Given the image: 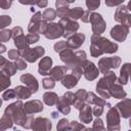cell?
Masks as SVG:
<instances>
[{
    "mask_svg": "<svg viewBox=\"0 0 131 131\" xmlns=\"http://www.w3.org/2000/svg\"><path fill=\"white\" fill-rule=\"evenodd\" d=\"M4 113L9 115L12 118L13 124H16V125L24 127L26 129H30L31 125L34 121V116L27 114L25 112L24 103H23L21 99L16 100V101L10 103L9 105H7Z\"/></svg>",
    "mask_w": 131,
    "mask_h": 131,
    "instance_id": "obj_1",
    "label": "cell"
},
{
    "mask_svg": "<svg viewBox=\"0 0 131 131\" xmlns=\"http://www.w3.org/2000/svg\"><path fill=\"white\" fill-rule=\"evenodd\" d=\"M118 44L110 41L99 34H93L91 36V45L89 49L92 57H98L104 53L113 54L118 50Z\"/></svg>",
    "mask_w": 131,
    "mask_h": 131,
    "instance_id": "obj_2",
    "label": "cell"
},
{
    "mask_svg": "<svg viewBox=\"0 0 131 131\" xmlns=\"http://www.w3.org/2000/svg\"><path fill=\"white\" fill-rule=\"evenodd\" d=\"M60 60L66 64L68 70H72L75 67L82 66V63L87 59L86 52L84 50H77L74 52L71 48H66L59 52Z\"/></svg>",
    "mask_w": 131,
    "mask_h": 131,
    "instance_id": "obj_3",
    "label": "cell"
},
{
    "mask_svg": "<svg viewBox=\"0 0 131 131\" xmlns=\"http://www.w3.org/2000/svg\"><path fill=\"white\" fill-rule=\"evenodd\" d=\"M117 82V76L113 71H107L103 74V77L100 78L96 84V92L103 99L111 98L110 87L113 83Z\"/></svg>",
    "mask_w": 131,
    "mask_h": 131,
    "instance_id": "obj_4",
    "label": "cell"
},
{
    "mask_svg": "<svg viewBox=\"0 0 131 131\" xmlns=\"http://www.w3.org/2000/svg\"><path fill=\"white\" fill-rule=\"evenodd\" d=\"M58 24L61 26V28H62V30H63L62 37L66 38V39L70 38L72 35H74L75 33H77V31H78L79 28H80L79 24H78L76 20H74V19H72V18H70V17H68V16L60 17Z\"/></svg>",
    "mask_w": 131,
    "mask_h": 131,
    "instance_id": "obj_5",
    "label": "cell"
},
{
    "mask_svg": "<svg viewBox=\"0 0 131 131\" xmlns=\"http://www.w3.org/2000/svg\"><path fill=\"white\" fill-rule=\"evenodd\" d=\"M120 114L115 106H110L106 113V129L110 131H119L120 126Z\"/></svg>",
    "mask_w": 131,
    "mask_h": 131,
    "instance_id": "obj_6",
    "label": "cell"
},
{
    "mask_svg": "<svg viewBox=\"0 0 131 131\" xmlns=\"http://www.w3.org/2000/svg\"><path fill=\"white\" fill-rule=\"evenodd\" d=\"M74 93L71 91L66 92L61 97H58L57 102L55 103L57 112L61 113L62 115H68L71 112V105L73 103Z\"/></svg>",
    "mask_w": 131,
    "mask_h": 131,
    "instance_id": "obj_7",
    "label": "cell"
},
{
    "mask_svg": "<svg viewBox=\"0 0 131 131\" xmlns=\"http://www.w3.org/2000/svg\"><path fill=\"white\" fill-rule=\"evenodd\" d=\"M122 59L120 56H111V57H101L98 60V70L99 73L104 74L111 69H117L121 64Z\"/></svg>",
    "mask_w": 131,
    "mask_h": 131,
    "instance_id": "obj_8",
    "label": "cell"
},
{
    "mask_svg": "<svg viewBox=\"0 0 131 131\" xmlns=\"http://www.w3.org/2000/svg\"><path fill=\"white\" fill-rule=\"evenodd\" d=\"M89 21L91 24V29L93 34H99L101 35L106 28V24L101 16V14L97 12H91L89 14Z\"/></svg>",
    "mask_w": 131,
    "mask_h": 131,
    "instance_id": "obj_9",
    "label": "cell"
},
{
    "mask_svg": "<svg viewBox=\"0 0 131 131\" xmlns=\"http://www.w3.org/2000/svg\"><path fill=\"white\" fill-rule=\"evenodd\" d=\"M45 53V49L42 46H36L34 48L28 47L27 49L20 51V56L28 62H35L38 58L42 57Z\"/></svg>",
    "mask_w": 131,
    "mask_h": 131,
    "instance_id": "obj_10",
    "label": "cell"
},
{
    "mask_svg": "<svg viewBox=\"0 0 131 131\" xmlns=\"http://www.w3.org/2000/svg\"><path fill=\"white\" fill-rule=\"evenodd\" d=\"M114 18L116 21L120 23L121 25H125L130 27L131 25V16H130V10L126 5H119V7L116 9Z\"/></svg>",
    "mask_w": 131,
    "mask_h": 131,
    "instance_id": "obj_11",
    "label": "cell"
},
{
    "mask_svg": "<svg viewBox=\"0 0 131 131\" xmlns=\"http://www.w3.org/2000/svg\"><path fill=\"white\" fill-rule=\"evenodd\" d=\"M81 68H82V70H83V75H84L85 79L88 80V81H93V80H95V79L98 77V75H99V70H98V68L95 66L94 62H92V61H90V60H88V59H86V60L82 63Z\"/></svg>",
    "mask_w": 131,
    "mask_h": 131,
    "instance_id": "obj_12",
    "label": "cell"
},
{
    "mask_svg": "<svg viewBox=\"0 0 131 131\" xmlns=\"http://www.w3.org/2000/svg\"><path fill=\"white\" fill-rule=\"evenodd\" d=\"M111 37L118 42H124L129 34V27L125 25H117L111 30Z\"/></svg>",
    "mask_w": 131,
    "mask_h": 131,
    "instance_id": "obj_13",
    "label": "cell"
},
{
    "mask_svg": "<svg viewBox=\"0 0 131 131\" xmlns=\"http://www.w3.org/2000/svg\"><path fill=\"white\" fill-rule=\"evenodd\" d=\"M63 30L58 23H48L47 29L44 33V37L49 40H54L62 37Z\"/></svg>",
    "mask_w": 131,
    "mask_h": 131,
    "instance_id": "obj_14",
    "label": "cell"
},
{
    "mask_svg": "<svg viewBox=\"0 0 131 131\" xmlns=\"http://www.w3.org/2000/svg\"><path fill=\"white\" fill-rule=\"evenodd\" d=\"M52 128V123L49 119L47 118H34V121L31 125V129L36 130V131H48L51 130Z\"/></svg>",
    "mask_w": 131,
    "mask_h": 131,
    "instance_id": "obj_15",
    "label": "cell"
},
{
    "mask_svg": "<svg viewBox=\"0 0 131 131\" xmlns=\"http://www.w3.org/2000/svg\"><path fill=\"white\" fill-rule=\"evenodd\" d=\"M20 82H23L27 87H29V89L32 91V93H36L39 89V83L38 80L30 73L27 74H23L20 76Z\"/></svg>",
    "mask_w": 131,
    "mask_h": 131,
    "instance_id": "obj_16",
    "label": "cell"
},
{
    "mask_svg": "<svg viewBox=\"0 0 131 131\" xmlns=\"http://www.w3.org/2000/svg\"><path fill=\"white\" fill-rule=\"evenodd\" d=\"M115 107L118 110L121 117H123L124 119L130 118V116H131V100H130V98H123V100L118 102Z\"/></svg>",
    "mask_w": 131,
    "mask_h": 131,
    "instance_id": "obj_17",
    "label": "cell"
},
{
    "mask_svg": "<svg viewBox=\"0 0 131 131\" xmlns=\"http://www.w3.org/2000/svg\"><path fill=\"white\" fill-rule=\"evenodd\" d=\"M85 35L83 33H75L74 35H72L70 38H68L67 41V45L68 48L71 49H79L85 42Z\"/></svg>",
    "mask_w": 131,
    "mask_h": 131,
    "instance_id": "obj_18",
    "label": "cell"
},
{
    "mask_svg": "<svg viewBox=\"0 0 131 131\" xmlns=\"http://www.w3.org/2000/svg\"><path fill=\"white\" fill-rule=\"evenodd\" d=\"M44 106L41 100L39 99H33V100H29L27 102L24 103V110L27 114L33 115L36 113H41L43 111Z\"/></svg>",
    "mask_w": 131,
    "mask_h": 131,
    "instance_id": "obj_19",
    "label": "cell"
},
{
    "mask_svg": "<svg viewBox=\"0 0 131 131\" xmlns=\"http://www.w3.org/2000/svg\"><path fill=\"white\" fill-rule=\"evenodd\" d=\"M80 114H79V119L82 122V124H89L92 121V107L90 106V104L88 103H84V105L79 110Z\"/></svg>",
    "mask_w": 131,
    "mask_h": 131,
    "instance_id": "obj_20",
    "label": "cell"
},
{
    "mask_svg": "<svg viewBox=\"0 0 131 131\" xmlns=\"http://www.w3.org/2000/svg\"><path fill=\"white\" fill-rule=\"evenodd\" d=\"M52 58L49 56L42 57L41 60L39 61L38 64V73L42 76H47L49 75V72L52 68Z\"/></svg>",
    "mask_w": 131,
    "mask_h": 131,
    "instance_id": "obj_21",
    "label": "cell"
},
{
    "mask_svg": "<svg viewBox=\"0 0 131 131\" xmlns=\"http://www.w3.org/2000/svg\"><path fill=\"white\" fill-rule=\"evenodd\" d=\"M86 94L87 91L85 89H79L74 93V99L72 105H74L76 110L79 111L84 105V103L86 102Z\"/></svg>",
    "mask_w": 131,
    "mask_h": 131,
    "instance_id": "obj_22",
    "label": "cell"
},
{
    "mask_svg": "<svg viewBox=\"0 0 131 131\" xmlns=\"http://www.w3.org/2000/svg\"><path fill=\"white\" fill-rule=\"evenodd\" d=\"M110 94H111V97H114V98H117V99H123L127 96V93L123 89V86L121 84L117 83V82H115L111 85Z\"/></svg>",
    "mask_w": 131,
    "mask_h": 131,
    "instance_id": "obj_23",
    "label": "cell"
},
{
    "mask_svg": "<svg viewBox=\"0 0 131 131\" xmlns=\"http://www.w3.org/2000/svg\"><path fill=\"white\" fill-rule=\"evenodd\" d=\"M42 20V13L40 11H37L33 14L31 17V20L28 25V31L29 33H38L39 31V25L40 21ZM39 34V33H38Z\"/></svg>",
    "mask_w": 131,
    "mask_h": 131,
    "instance_id": "obj_24",
    "label": "cell"
},
{
    "mask_svg": "<svg viewBox=\"0 0 131 131\" xmlns=\"http://www.w3.org/2000/svg\"><path fill=\"white\" fill-rule=\"evenodd\" d=\"M67 72H68V69L66 66H56L54 68H51L49 72V76L55 81H60L64 77Z\"/></svg>",
    "mask_w": 131,
    "mask_h": 131,
    "instance_id": "obj_25",
    "label": "cell"
},
{
    "mask_svg": "<svg viewBox=\"0 0 131 131\" xmlns=\"http://www.w3.org/2000/svg\"><path fill=\"white\" fill-rule=\"evenodd\" d=\"M130 63L126 62L122 66L121 70H120V76L117 79V83L121 84V85H126L128 83L129 80V74H130Z\"/></svg>",
    "mask_w": 131,
    "mask_h": 131,
    "instance_id": "obj_26",
    "label": "cell"
},
{
    "mask_svg": "<svg viewBox=\"0 0 131 131\" xmlns=\"http://www.w3.org/2000/svg\"><path fill=\"white\" fill-rule=\"evenodd\" d=\"M55 7H56V16L63 17L67 16L70 7H69V3L66 0H55Z\"/></svg>",
    "mask_w": 131,
    "mask_h": 131,
    "instance_id": "obj_27",
    "label": "cell"
},
{
    "mask_svg": "<svg viewBox=\"0 0 131 131\" xmlns=\"http://www.w3.org/2000/svg\"><path fill=\"white\" fill-rule=\"evenodd\" d=\"M86 103L88 104H94V105H102L104 106L106 104V101L102 97H98L94 92H87L86 94Z\"/></svg>",
    "mask_w": 131,
    "mask_h": 131,
    "instance_id": "obj_28",
    "label": "cell"
},
{
    "mask_svg": "<svg viewBox=\"0 0 131 131\" xmlns=\"http://www.w3.org/2000/svg\"><path fill=\"white\" fill-rule=\"evenodd\" d=\"M14 90H15V97L18 98V99H28L33 94L32 91L27 86L18 85L14 88Z\"/></svg>",
    "mask_w": 131,
    "mask_h": 131,
    "instance_id": "obj_29",
    "label": "cell"
},
{
    "mask_svg": "<svg viewBox=\"0 0 131 131\" xmlns=\"http://www.w3.org/2000/svg\"><path fill=\"white\" fill-rule=\"evenodd\" d=\"M60 81H61L62 86H64L67 89H72L78 84L79 80L73 74H68V75H64V77Z\"/></svg>",
    "mask_w": 131,
    "mask_h": 131,
    "instance_id": "obj_30",
    "label": "cell"
},
{
    "mask_svg": "<svg viewBox=\"0 0 131 131\" xmlns=\"http://www.w3.org/2000/svg\"><path fill=\"white\" fill-rule=\"evenodd\" d=\"M13 40H14V45L16 46V49H18L19 51H23L29 47V43H28L27 38L24 34L15 37Z\"/></svg>",
    "mask_w": 131,
    "mask_h": 131,
    "instance_id": "obj_31",
    "label": "cell"
},
{
    "mask_svg": "<svg viewBox=\"0 0 131 131\" xmlns=\"http://www.w3.org/2000/svg\"><path fill=\"white\" fill-rule=\"evenodd\" d=\"M57 99H58V96L55 92H52V91H47L43 94V101L51 106V105H55V103L57 102Z\"/></svg>",
    "mask_w": 131,
    "mask_h": 131,
    "instance_id": "obj_32",
    "label": "cell"
},
{
    "mask_svg": "<svg viewBox=\"0 0 131 131\" xmlns=\"http://www.w3.org/2000/svg\"><path fill=\"white\" fill-rule=\"evenodd\" d=\"M13 125V121H12V118L7 115V114H3V116L1 117L0 119V131H3V130H6V129H9L11 128Z\"/></svg>",
    "mask_w": 131,
    "mask_h": 131,
    "instance_id": "obj_33",
    "label": "cell"
},
{
    "mask_svg": "<svg viewBox=\"0 0 131 131\" xmlns=\"http://www.w3.org/2000/svg\"><path fill=\"white\" fill-rule=\"evenodd\" d=\"M1 71L4 73V74H6L7 76H9V77H11V76H13L15 73H16V68H15V66H14V62H11V61H6L2 67H1Z\"/></svg>",
    "mask_w": 131,
    "mask_h": 131,
    "instance_id": "obj_34",
    "label": "cell"
},
{
    "mask_svg": "<svg viewBox=\"0 0 131 131\" xmlns=\"http://www.w3.org/2000/svg\"><path fill=\"white\" fill-rule=\"evenodd\" d=\"M83 13H84V10H83L82 7H74V8H72V9L69 10L67 16L70 17V18H72V19H74V20H77V19L81 18V16L83 15Z\"/></svg>",
    "mask_w": 131,
    "mask_h": 131,
    "instance_id": "obj_35",
    "label": "cell"
},
{
    "mask_svg": "<svg viewBox=\"0 0 131 131\" xmlns=\"http://www.w3.org/2000/svg\"><path fill=\"white\" fill-rule=\"evenodd\" d=\"M10 84H11L10 77L1 71L0 72V92L3 90H6L10 86Z\"/></svg>",
    "mask_w": 131,
    "mask_h": 131,
    "instance_id": "obj_36",
    "label": "cell"
},
{
    "mask_svg": "<svg viewBox=\"0 0 131 131\" xmlns=\"http://www.w3.org/2000/svg\"><path fill=\"white\" fill-rule=\"evenodd\" d=\"M56 17V11L53 8H46L42 12V19L45 21H52Z\"/></svg>",
    "mask_w": 131,
    "mask_h": 131,
    "instance_id": "obj_37",
    "label": "cell"
},
{
    "mask_svg": "<svg viewBox=\"0 0 131 131\" xmlns=\"http://www.w3.org/2000/svg\"><path fill=\"white\" fill-rule=\"evenodd\" d=\"M42 86H43L45 89H52V88H54V86H55V80L52 79L51 77L44 78V79L42 80Z\"/></svg>",
    "mask_w": 131,
    "mask_h": 131,
    "instance_id": "obj_38",
    "label": "cell"
},
{
    "mask_svg": "<svg viewBox=\"0 0 131 131\" xmlns=\"http://www.w3.org/2000/svg\"><path fill=\"white\" fill-rule=\"evenodd\" d=\"M10 38H11V30L2 29L0 31V41L1 42H8Z\"/></svg>",
    "mask_w": 131,
    "mask_h": 131,
    "instance_id": "obj_39",
    "label": "cell"
},
{
    "mask_svg": "<svg viewBox=\"0 0 131 131\" xmlns=\"http://www.w3.org/2000/svg\"><path fill=\"white\" fill-rule=\"evenodd\" d=\"M92 130H101V131H104L105 130V127L103 125V122L102 120L100 119V117H96V119L93 121V126H92Z\"/></svg>",
    "mask_w": 131,
    "mask_h": 131,
    "instance_id": "obj_40",
    "label": "cell"
},
{
    "mask_svg": "<svg viewBox=\"0 0 131 131\" xmlns=\"http://www.w3.org/2000/svg\"><path fill=\"white\" fill-rule=\"evenodd\" d=\"M11 21H12V19L9 15H6V14L0 15V30L5 29L7 26H9L11 24Z\"/></svg>",
    "mask_w": 131,
    "mask_h": 131,
    "instance_id": "obj_41",
    "label": "cell"
},
{
    "mask_svg": "<svg viewBox=\"0 0 131 131\" xmlns=\"http://www.w3.org/2000/svg\"><path fill=\"white\" fill-rule=\"evenodd\" d=\"M85 126L77 121H72L69 122V130H73V131H78V130H85Z\"/></svg>",
    "mask_w": 131,
    "mask_h": 131,
    "instance_id": "obj_42",
    "label": "cell"
},
{
    "mask_svg": "<svg viewBox=\"0 0 131 131\" xmlns=\"http://www.w3.org/2000/svg\"><path fill=\"white\" fill-rule=\"evenodd\" d=\"M56 129L58 131H62V130H69V120L67 118L60 119L56 125Z\"/></svg>",
    "mask_w": 131,
    "mask_h": 131,
    "instance_id": "obj_43",
    "label": "cell"
},
{
    "mask_svg": "<svg viewBox=\"0 0 131 131\" xmlns=\"http://www.w3.org/2000/svg\"><path fill=\"white\" fill-rule=\"evenodd\" d=\"M26 38H27V41H28L29 45H31V44L37 43L39 41V39H40V36H39L38 33H29L26 36Z\"/></svg>",
    "mask_w": 131,
    "mask_h": 131,
    "instance_id": "obj_44",
    "label": "cell"
},
{
    "mask_svg": "<svg viewBox=\"0 0 131 131\" xmlns=\"http://www.w3.org/2000/svg\"><path fill=\"white\" fill-rule=\"evenodd\" d=\"M99 5H100V0H86V6L89 11L97 9Z\"/></svg>",
    "mask_w": 131,
    "mask_h": 131,
    "instance_id": "obj_45",
    "label": "cell"
},
{
    "mask_svg": "<svg viewBox=\"0 0 131 131\" xmlns=\"http://www.w3.org/2000/svg\"><path fill=\"white\" fill-rule=\"evenodd\" d=\"M14 66H15L16 70H18V71L26 70L27 67H28V66H27V62L25 61V59H24V58H20V57H18L17 59L14 60Z\"/></svg>",
    "mask_w": 131,
    "mask_h": 131,
    "instance_id": "obj_46",
    "label": "cell"
},
{
    "mask_svg": "<svg viewBox=\"0 0 131 131\" xmlns=\"http://www.w3.org/2000/svg\"><path fill=\"white\" fill-rule=\"evenodd\" d=\"M2 98H3V100H9V99L15 98V90L14 89H8L7 88V90L3 92Z\"/></svg>",
    "mask_w": 131,
    "mask_h": 131,
    "instance_id": "obj_47",
    "label": "cell"
},
{
    "mask_svg": "<svg viewBox=\"0 0 131 131\" xmlns=\"http://www.w3.org/2000/svg\"><path fill=\"white\" fill-rule=\"evenodd\" d=\"M66 48H68L67 41H58V42L55 43L54 46H53L54 51H55V52H58V53H59L60 51H62L63 49H66Z\"/></svg>",
    "mask_w": 131,
    "mask_h": 131,
    "instance_id": "obj_48",
    "label": "cell"
},
{
    "mask_svg": "<svg viewBox=\"0 0 131 131\" xmlns=\"http://www.w3.org/2000/svg\"><path fill=\"white\" fill-rule=\"evenodd\" d=\"M7 55H8V58L15 60L18 57H20V51L18 49H10V50H8Z\"/></svg>",
    "mask_w": 131,
    "mask_h": 131,
    "instance_id": "obj_49",
    "label": "cell"
},
{
    "mask_svg": "<svg viewBox=\"0 0 131 131\" xmlns=\"http://www.w3.org/2000/svg\"><path fill=\"white\" fill-rule=\"evenodd\" d=\"M70 72H71V74H73V75H74L78 80L82 77V74H83V70H82V68H81L80 66L73 68L72 70H70Z\"/></svg>",
    "mask_w": 131,
    "mask_h": 131,
    "instance_id": "obj_50",
    "label": "cell"
},
{
    "mask_svg": "<svg viewBox=\"0 0 131 131\" xmlns=\"http://www.w3.org/2000/svg\"><path fill=\"white\" fill-rule=\"evenodd\" d=\"M103 114V106L102 105H95L92 108V115L95 117H100Z\"/></svg>",
    "mask_w": 131,
    "mask_h": 131,
    "instance_id": "obj_51",
    "label": "cell"
},
{
    "mask_svg": "<svg viewBox=\"0 0 131 131\" xmlns=\"http://www.w3.org/2000/svg\"><path fill=\"white\" fill-rule=\"evenodd\" d=\"M23 33H24V31H23L21 27H19V26H16V27H14V28L11 29V37H12L13 39H14L15 37L21 35Z\"/></svg>",
    "mask_w": 131,
    "mask_h": 131,
    "instance_id": "obj_52",
    "label": "cell"
},
{
    "mask_svg": "<svg viewBox=\"0 0 131 131\" xmlns=\"http://www.w3.org/2000/svg\"><path fill=\"white\" fill-rule=\"evenodd\" d=\"M47 26H48V21H45V20L42 19L40 21V25H39V31H38V33L41 34V35H44V33H45V31L47 29Z\"/></svg>",
    "mask_w": 131,
    "mask_h": 131,
    "instance_id": "obj_53",
    "label": "cell"
},
{
    "mask_svg": "<svg viewBox=\"0 0 131 131\" xmlns=\"http://www.w3.org/2000/svg\"><path fill=\"white\" fill-rule=\"evenodd\" d=\"M12 4V0H0V8L8 9Z\"/></svg>",
    "mask_w": 131,
    "mask_h": 131,
    "instance_id": "obj_54",
    "label": "cell"
},
{
    "mask_svg": "<svg viewBox=\"0 0 131 131\" xmlns=\"http://www.w3.org/2000/svg\"><path fill=\"white\" fill-rule=\"evenodd\" d=\"M105 5L108 7H114V6H118L121 5V2L119 0H104Z\"/></svg>",
    "mask_w": 131,
    "mask_h": 131,
    "instance_id": "obj_55",
    "label": "cell"
},
{
    "mask_svg": "<svg viewBox=\"0 0 131 131\" xmlns=\"http://www.w3.org/2000/svg\"><path fill=\"white\" fill-rule=\"evenodd\" d=\"M35 4L40 8H44L48 5V0H36Z\"/></svg>",
    "mask_w": 131,
    "mask_h": 131,
    "instance_id": "obj_56",
    "label": "cell"
},
{
    "mask_svg": "<svg viewBox=\"0 0 131 131\" xmlns=\"http://www.w3.org/2000/svg\"><path fill=\"white\" fill-rule=\"evenodd\" d=\"M89 14H90V11L89 10L84 11L83 15L81 16V19H82L83 23H89Z\"/></svg>",
    "mask_w": 131,
    "mask_h": 131,
    "instance_id": "obj_57",
    "label": "cell"
},
{
    "mask_svg": "<svg viewBox=\"0 0 131 131\" xmlns=\"http://www.w3.org/2000/svg\"><path fill=\"white\" fill-rule=\"evenodd\" d=\"M18 2L24 5H34L36 3V0H18Z\"/></svg>",
    "mask_w": 131,
    "mask_h": 131,
    "instance_id": "obj_58",
    "label": "cell"
},
{
    "mask_svg": "<svg viewBox=\"0 0 131 131\" xmlns=\"http://www.w3.org/2000/svg\"><path fill=\"white\" fill-rule=\"evenodd\" d=\"M4 52H6V46L4 44H2L1 41H0V54L4 53Z\"/></svg>",
    "mask_w": 131,
    "mask_h": 131,
    "instance_id": "obj_59",
    "label": "cell"
},
{
    "mask_svg": "<svg viewBox=\"0 0 131 131\" xmlns=\"http://www.w3.org/2000/svg\"><path fill=\"white\" fill-rule=\"evenodd\" d=\"M6 61H7V59H6L5 57H3L2 55H0V68H1V67H2Z\"/></svg>",
    "mask_w": 131,
    "mask_h": 131,
    "instance_id": "obj_60",
    "label": "cell"
},
{
    "mask_svg": "<svg viewBox=\"0 0 131 131\" xmlns=\"http://www.w3.org/2000/svg\"><path fill=\"white\" fill-rule=\"evenodd\" d=\"M51 115H52V118H54V119L58 117V113H57V112H52Z\"/></svg>",
    "mask_w": 131,
    "mask_h": 131,
    "instance_id": "obj_61",
    "label": "cell"
},
{
    "mask_svg": "<svg viewBox=\"0 0 131 131\" xmlns=\"http://www.w3.org/2000/svg\"><path fill=\"white\" fill-rule=\"evenodd\" d=\"M66 1H67V2H68V3L70 4V3H74V2L76 1V0H66Z\"/></svg>",
    "mask_w": 131,
    "mask_h": 131,
    "instance_id": "obj_62",
    "label": "cell"
},
{
    "mask_svg": "<svg viewBox=\"0 0 131 131\" xmlns=\"http://www.w3.org/2000/svg\"><path fill=\"white\" fill-rule=\"evenodd\" d=\"M1 105H2V99L0 98V107H1Z\"/></svg>",
    "mask_w": 131,
    "mask_h": 131,
    "instance_id": "obj_63",
    "label": "cell"
},
{
    "mask_svg": "<svg viewBox=\"0 0 131 131\" xmlns=\"http://www.w3.org/2000/svg\"><path fill=\"white\" fill-rule=\"evenodd\" d=\"M119 1H120V2H121V4H122V3H123V2L125 1V0H119Z\"/></svg>",
    "mask_w": 131,
    "mask_h": 131,
    "instance_id": "obj_64",
    "label": "cell"
}]
</instances>
